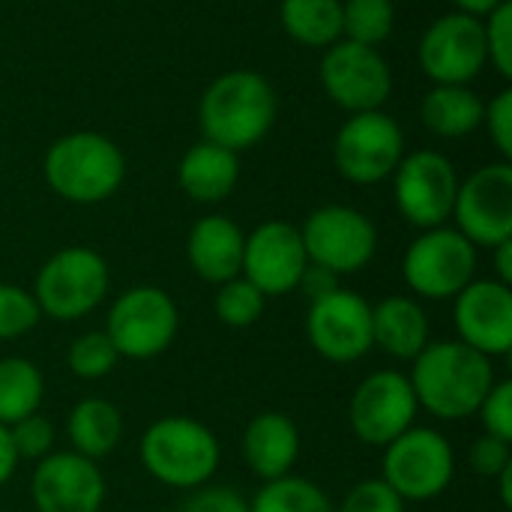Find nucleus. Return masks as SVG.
Returning a JSON list of instances; mask_svg holds the SVG:
<instances>
[{
  "mask_svg": "<svg viewBox=\"0 0 512 512\" xmlns=\"http://www.w3.org/2000/svg\"><path fill=\"white\" fill-rule=\"evenodd\" d=\"M15 468H18V456H15L12 438H9V426L0 423V486L12 480Z\"/></svg>",
  "mask_w": 512,
  "mask_h": 512,
  "instance_id": "41",
  "label": "nucleus"
},
{
  "mask_svg": "<svg viewBox=\"0 0 512 512\" xmlns=\"http://www.w3.org/2000/svg\"><path fill=\"white\" fill-rule=\"evenodd\" d=\"M498 492H501V504L507 507V510H512V465L510 468H504L498 477Z\"/></svg>",
  "mask_w": 512,
  "mask_h": 512,
  "instance_id": "44",
  "label": "nucleus"
},
{
  "mask_svg": "<svg viewBox=\"0 0 512 512\" xmlns=\"http://www.w3.org/2000/svg\"><path fill=\"white\" fill-rule=\"evenodd\" d=\"M411 363L414 369L408 381L420 411L447 423L474 417L498 381L492 360L459 339L429 342Z\"/></svg>",
  "mask_w": 512,
  "mask_h": 512,
  "instance_id": "1",
  "label": "nucleus"
},
{
  "mask_svg": "<svg viewBox=\"0 0 512 512\" xmlns=\"http://www.w3.org/2000/svg\"><path fill=\"white\" fill-rule=\"evenodd\" d=\"M180 330V312L168 291L156 285H135L123 291L105 318V336L120 357L153 360L171 348Z\"/></svg>",
  "mask_w": 512,
  "mask_h": 512,
  "instance_id": "7",
  "label": "nucleus"
},
{
  "mask_svg": "<svg viewBox=\"0 0 512 512\" xmlns=\"http://www.w3.org/2000/svg\"><path fill=\"white\" fill-rule=\"evenodd\" d=\"M486 63L483 18H471L465 12L441 15L420 39V66L435 84H468Z\"/></svg>",
  "mask_w": 512,
  "mask_h": 512,
  "instance_id": "16",
  "label": "nucleus"
},
{
  "mask_svg": "<svg viewBox=\"0 0 512 512\" xmlns=\"http://www.w3.org/2000/svg\"><path fill=\"white\" fill-rule=\"evenodd\" d=\"M264 309H267V297L243 276L222 282L216 291V300H213L216 318L231 330H246V327L258 324Z\"/></svg>",
  "mask_w": 512,
  "mask_h": 512,
  "instance_id": "30",
  "label": "nucleus"
},
{
  "mask_svg": "<svg viewBox=\"0 0 512 512\" xmlns=\"http://www.w3.org/2000/svg\"><path fill=\"white\" fill-rule=\"evenodd\" d=\"M39 318V303L27 288L0 282V342L27 336L39 324Z\"/></svg>",
  "mask_w": 512,
  "mask_h": 512,
  "instance_id": "32",
  "label": "nucleus"
},
{
  "mask_svg": "<svg viewBox=\"0 0 512 512\" xmlns=\"http://www.w3.org/2000/svg\"><path fill=\"white\" fill-rule=\"evenodd\" d=\"M459 174L438 150H417L402 156L393 171V198L405 222L420 231L438 228L453 216Z\"/></svg>",
  "mask_w": 512,
  "mask_h": 512,
  "instance_id": "13",
  "label": "nucleus"
},
{
  "mask_svg": "<svg viewBox=\"0 0 512 512\" xmlns=\"http://www.w3.org/2000/svg\"><path fill=\"white\" fill-rule=\"evenodd\" d=\"M300 456V429L297 423L282 411H264L252 417V423L243 432V462L246 468L270 483L279 477H288Z\"/></svg>",
  "mask_w": 512,
  "mask_h": 512,
  "instance_id": "21",
  "label": "nucleus"
},
{
  "mask_svg": "<svg viewBox=\"0 0 512 512\" xmlns=\"http://www.w3.org/2000/svg\"><path fill=\"white\" fill-rule=\"evenodd\" d=\"M486 114V102L468 84H435L420 105V117L429 132L441 138L471 135Z\"/></svg>",
  "mask_w": 512,
  "mask_h": 512,
  "instance_id": "25",
  "label": "nucleus"
},
{
  "mask_svg": "<svg viewBox=\"0 0 512 512\" xmlns=\"http://www.w3.org/2000/svg\"><path fill=\"white\" fill-rule=\"evenodd\" d=\"M492 252H495V273H498V282L512 285V240L498 243Z\"/></svg>",
  "mask_w": 512,
  "mask_h": 512,
  "instance_id": "42",
  "label": "nucleus"
},
{
  "mask_svg": "<svg viewBox=\"0 0 512 512\" xmlns=\"http://www.w3.org/2000/svg\"><path fill=\"white\" fill-rule=\"evenodd\" d=\"M468 465L474 474L495 480L504 468L512 465L510 444L501 438H492V435H480V438H474V444L468 450Z\"/></svg>",
  "mask_w": 512,
  "mask_h": 512,
  "instance_id": "38",
  "label": "nucleus"
},
{
  "mask_svg": "<svg viewBox=\"0 0 512 512\" xmlns=\"http://www.w3.org/2000/svg\"><path fill=\"white\" fill-rule=\"evenodd\" d=\"M336 512H405V501L381 477H375L348 489Z\"/></svg>",
  "mask_w": 512,
  "mask_h": 512,
  "instance_id": "35",
  "label": "nucleus"
},
{
  "mask_svg": "<svg viewBox=\"0 0 512 512\" xmlns=\"http://www.w3.org/2000/svg\"><path fill=\"white\" fill-rule=\"evenodd\" d=\"M306 264L309 258L300 228L285 219H270L246 237L240 276L249 279L264 297H282L297 291Z\"/></svg>",
  "mask_w": 512,
  "mask_h": 512,
  "instance_id": "18",
  "label": "nucleus"
},
{
  "mask_svg": "<svg viewBox=\"0 0 512 512\" xmlns=\"http://www.w3.org/2000/svg\"><path fill=\"white\" fill-rule=\"evenodd\" d=\"M285 33L306 48H330L342 39V0H282Z\"/></svg>",
  "mask_w": 512,
  "mask_h": 512,
  "instance_id": "26",
  "label": "nucleus"
},
{
  "mask_svg": "<svg viewBox=\"0 0 512 512\" xmlns=\"http://www.w3.org/2000/svg\"><path fill=\"white\" fill-rule=\"evenodd\" d=\"M66 438L72 444V453L99 462L117 450L123 438V414L108 399H81L66 417Z\"/></svg>",
  "mask_w": 512,
  "mask_h": 512,
  "instance_id": "24",
  "label": "nucleus"
},
{
  "mask_svg": "<svg viewBox=\"0 0 512 512\" xmlns=\"http://www.w3.org/2000/svg\"><path fill=\"white\" fill-rule=\"evenodd\" d=\"M456 12H465L471 18H486L489 12H495L504 0H453Z\"/></svg>",
  "mask_w": 512,
  "mask_h": 512,
  "instance_id": "43",
  "label": "nucleus"
},
{
  "mask_svg": "<svg viewBox=\"0 0 512 512\" xmlns=\"http://www.w3.org/2000/svg\"><path fill=\"white\" fill-rule=\"evenodd\" d=\"M240 180V159L234 150L219 147L213 141L192 144L180 165H177V183L180 189L198 201V204H219L225 201Z\"/></svg>",
  "mask_w": 512,
  "mask_h": 512,
  "instance_id": "22",
  "label": "nucleus"
},
{
  "mask_svg": "<svg viewBox=\"0 0 512 512\" xmlns=\"http://www.w3.org/2000/svg\"><path fill=\"white\" fill-rule=\"evenodd\" d=\"M483 123L489 126V135H492V141H495V147H498V153L504 156V162H510L512 159V90H501L492 102H489V108H486V114H483Z\"/></svg>",
  "mask_w": 512,
  "mask_h": 512,
  "instance_id": "39",
  "label": "nucleus"
},
{
  "mask_svg": "<svg viewBox=\"0 0 512 512\" xmlns=\"http://www.w3.org/2000/svg\"><path fill=\"white\" fill-rule=\"evenodd\" d=\"M198 123L204 141L234 153L255 147L276 123V90L261 72L231 69L204 90Z\"/></svg>",
  "mask_w": 512,
  "mask_h": 512,
  "instance_id": "2",
  "label": "nucleus"
},
{
  "mask_svg": "<svg viewBox=\"0 0 512 512\" xmlns=\"http://www.w3.org/2000/svg\"><path fill=\"white\" fill-rule=\"evenodd\" d=\"M117 363H120V354L111 345V339L105 336V330L81 333L78 339H72V345L66 351V366L81 381H99V378L111 375L117 369Z\"/></svg>",
  "mask_w": 512,
  "mask_h": 512,
  "instance_id": "31",
  "label": "nucleus"
},
{
  "mask_svg": "<svg viewBox=\"0 0 512 512\" xmlns=\"http://www.w3.org/2000/svg\"><path fill=\"white\" fill-rule=\"evenodd\" d=\"M486 33V57L489 63L504 75L512 78V3L504 0L495 12L483 18Z\"/></svg>",
  "mask_w": 512,
  "mask_h": 512,
  "instance_id": "34",
  "label": "nucleus"
},
{
  "mask_svg": "<svg viewBox=\"0 0 512 512\" xmlns=\"http://www.w3.org/2000/svg\"><path fill=\"white\" fill-rule=\"evenodd\" d=\"M321 87L348 114L381 111L393 93V72L378 48L339 39L324 48Z\"/></svg>",
  "mask_w": 512,
  "mask_h": 512,
  "instance_id": "12",
  "label": "nucleus"
},
{
  "mask_svg": "<svg viewBox=\"0 0 512 512\" xmlns=\"http://www.w3.org/2000/svg\"><path fill=\"white\" fill-rule=\"evenodd\" d=\"M456 477L453 444L429 426H411L384 447L381 480L408 504L441 498Z\"/></svg>",
  "mask_w": 512,
  "mask_h": 512,
  "instance_id": "6",
  "label": "nucleus"
},
{
  "mask_svg": "<svg viewBox=\"0 0 512 512\" xmlns=\"http://www.w3.org/2000/svg\"><path fill=\"white\" fill-rule=\"evenodd\" d=\"M303 294H306V300L312 303V300H321V297H327V294H333L336 288H342V276H336L333 270H327V267H318V264H306V270H303V276H300V285H297Z\"/></svg>",
  "mask_w": 512,
  "mask_h": 512,
  "instance_id": "40",
  "label": "nucleus"
},
{
  "mask_svg": "<svg viewBox=\"0 0 512 512\" xmlns=\"http://www.w3.org/2000/svg\"><path fill=\"white\" fill-rule=\"evenodd\" d=\"M249 512H336L327 492L306 477H279L258 489Z\"/></svg>",
  "mask_w": 512,
  "mask_h": 512,
  "instance_id": "28",
  "label": "nucleus"
},
{
  "mask_svg": "<svg viewBox=\"0 0 512 512\" xmlns=\"http://www.w3.org/2000/svg\"><path fill=\"white\" fill-rule=\"evenodd\" d=\"M456 231L477 249H495L512 240V165L495 162L459 180L453 216Z\"/></svg>",
  "mask_w": 512,
  "mask_h": 512,
  "instance_id": "14",
  "label": "nucleus"
},
{
  "mask_svg": "<svg viewBox=\"0 0 512 512\" xmlns=\"http://www.w3.org/2000/svg\"><path fill=\"white\" fill-rule=\"evenodd\" d=\"M309 264L327 267L336 276L360 273L378 252V231L372 219L345 204H327L309 213L300 225Z\"/></svg>",
  "mask_w": 512,
  "mask_h": 512,
  "instance_id": "10",
  "label": "nucleus"
},
{
  "mask_svg": "<svg viewBox=\"0 0 512 512\" xmlns=\"http://www.w3.org/2000/svg\"><path fill=\"white\" fill-rule=\"evenodd\" d=\"M453 324L459 342L483 357L512 351V288L498 279H474L453 297Z\"/></svg>",
  "mask_w": 512,
  "mask_h": 512,
  "instance_id": "19",
  "label": "nucleus"
},
{
  "mask_svg": "<svg viewBox=\"0 0 512 512\" xmlns=\"http://www.w3.org/2000/svg\"><path fill=\"white\" fill-rule=\"evenodd\" d=\"M306 336L327 363H357L372 351V306L351 288L312 300L306 315Z\"/></svg>",
  "mask_w": 512,
  "mask_h": 512,
  "instance_id": "15",
  "label": "nucleus"
},
{
  "mask_svg": "<svg viewBox=\"0 0 512 512\" xmlns=\"http://www.w3.org/2000/svg\"><path fill=\"white\" fill-rule=\"evenodd\" d=\"M9 438H12L18 462H39L48 453H54V423L48 417H42L39 411L12 423Z\"/></svg>",
  "mask_w": 512,
  "mask_h": 512,
  "instance_id": "33",
  "label": "nucleus"
},
{
  "mask_svg": "<svg viewBox=\"0 0 512 512\" xmlns=\"http://www.w3.org/2000/svg\"><path fill=\"white\" fill-rule=\"evenodd\" d=\"M405 156V135L399 123L384 111L351 114L333 141L336 171L357 186H375L393 177Z\"/></svg>",
  "mask_w": 512,
  "mask_h": 512,
  "instance_id": "9",
  "label": "nucleus"
},
{
  "mask_svg": "<svg viewBox=\"0 0 512 512\" xmlns=\"http://www.w3.org/2000/svg\"><path fill=\"white\" fill-rule=\"evenodd\" d=\"M144 471L168 489L207 486L219 468V438L192 417H162L147 426L138 444Z\"/></svg>",
  "mask_w": 512,
  "mask_h": 512,
  "instance_id": "4",
  "label": "nucleus"
},
{
  "mask_svg": "<svg viewBox=\"0 0 512 512\" xmlns=\"http://www.w3.org/2000/svg\"><path fill=\"white\" fill-rule=\"evenodd\" d=\"M105 495L102 468L72 450L48 453L36 462L30 477V501L36 512H99Z\"/></svg>",
  "mask_w": 512,
  "mask_h": 512,
  "instance_id": "17",
  "label": "nucleus"
},
{
  "mask_svg": "<svg viewBox=\"0 0 512 512\" xmlns=\"http://www.w3.org/2000/svg\"><path fill=\"white\" fill-rule=\"evenodd\" d=\"M45 399V378L27 357L0 360V423L12 426L39 411Z\"/></svg>",
  "mask_w": 512,
  "mask_h": 512,
  "instance_id": "27",
  "label": "nucleus"
},
{
  "mask_svg": "<svg viewBox=\"0 0 512 512\" xmlns=\"http://www.w3.org/2000/svg\"><path fill=\"white\" fill-rule=\"evenodd\" d=\"M417 396L408 381V375L381 369L366 375L348 402V426L357 441L366 447L384 450L390 441H396L402 432L417 426Z\"/></svg>",
  "mask_w": 512,
  "mask_h": 512,
  "instance_id": "11",
  "label": "nucleus"
},
{
  "mask_svg": "<svg viewBox=\"0 0 512 512\" xmlns=\"http://www.w3.org/2000/svg\"><path fill=\"white\" fill-rule=\"evenodd\" d=\"M477 273V246L456 228L423 231L402 258L405 285L423 300H453Z\"/></svg>",
  "mask_w": 512,
  "mask_h": 512,
  "instance_id": "8",
  "label": "nucleus"
},
{
  "mask_svg": "<svg viewBox=\"0 0 512 512\" xmlns=\"http://www.w3.org/2000/svg\"><path fill=\"white\" fill-rule=\"evenodd\" d=\"M429 345V318L414 297H384L372 306V348L411 363Z\"/></svg>",
  "mask_w": 512,
  "mask_h": 512,
  "instance_id": "23",
  "label": "nucleus"
},
{
  "mask_svg": "<svg viewBox=\"0 0 512 512\" xmlns=\"http://www.w3.org/2000/svg\"><path fill=\"white\" fill-rule=\"evenodd\" d=\"M42 174L63 201L99 204L123 186L126 156L102 132H69L48 147Z\"/></svg>",
  "mask_w": 512,
  "mask_h": 512,
  "instance_id": "3",
  "label": "nucleus"
},
{
  "mask_svg": "<svg viewBox=\"0 0 512 512\" xmlns=\"http://www.w3.org/2000/svg\"><path fill=\"white\" fill-rule=\"evenodd\" d=\"M243 246L246 234L228 216H201L186 240V258L198 279L210 285H222L240 276L243 270Z\"/></svg>",
  "mask_w": 512,
  "mask_h": 512,
  "instance_id": "20",
  "label": "nucleus"
},
{
  "mask_svg": "<svg viewBox=\"0 0 512 512\" xmlns=\"http://www.w3.org/2000/svg\"><path fill=\"white\" fill-rule=\"evenodd\" d=\"M486 435L512 444V381H495L483 405L477 408Z\"/></svg>",
  "mask_w": 512,
  "mask_h": 512,
  "instance_id": "36",
  "label": "nucleus"
},
{
  "mask_svg": "<svg viewBox=\"0 0 512 512\" xmlns=\"http://www.w3.org/2000/svg\"><path fill=\"white\" fill-rule=\"evenodd\" d=\"M111 285L108 261L90 246H66L54 252L36 273L33 297L39 312L54 321H78L102 306Z\"/></svg>",
  "mask_w": 512,
  "mask_h": 512,
  "instance_id": "5",
  "label": "nucleus"
},
{
  "mask_svg": "<svg viewBox=\"0 0 512 512\" xmlns=\"http://www.w3.org/2000/svg\"><path fill=\"white\" fill-rule=\"evenodd\" d=\"M177 512H249V501L231 486H198Z\"/></svg>",
  "mask_w": 512,
  "mask_h": 512,
  "instance_id": "37",
  "label": "nucleus"
},
{
  "mask_svg": "<svg viewBox=\"0 0 512 512\" xmlns=\"http://www.w3.org/2000/svg\"><path fill=\"white\" fill-rule=\"evenodd\" d=\"M396 24L390 0H345L342 3V39L378 48Z\"/></svg>",
  "mask_w": 512,
  "mask_h": 512,
  "instance_id": "29",
  "label": "nucleus"
}]
</instances>
